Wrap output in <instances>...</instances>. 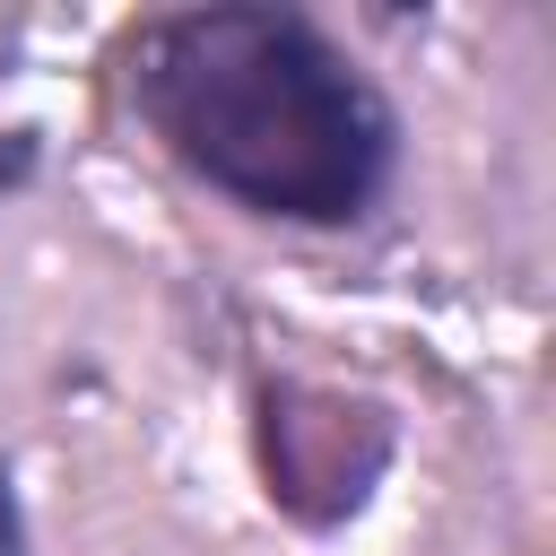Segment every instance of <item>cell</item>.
I'll return each instance as SVG.
<instances>
[{
  "instance_id": "obj_1",
  "label": "cell",
  "mask_w": 556,
  "mask_h": 556,
  "mask_svg": "<svg viewBox=\"0 0 556 556\" xmlns=\"http://www.w3.org/2000/svg\"><path fill=\"white\" fill-rule=\"evenodd\" d=\"M148 130L243 208L339 226L391 174V113L356 61L287 9H182L139 35Z\"/></svg>"
},
{
  "instance_id": "obj_3",
  "label": "cell",
  "mask_w": 556,
  "mask_h": 556,
  "mask_svg": "<svg viewBox=\"0 0 556 556\" xmlns=\"http://www.w3.org/2000/svg\"><path fill=\"white\" fill-rule=\"evenodd\" d=\"M0 556H26V530H17V495H9V469H0Z\"/></svg>"
},
{
  "instance_id": "obj_2",
  "label": "cell",
  "mask_w": 556,
  "mask_h": 556,
  "mask_svg": "<svg viewBox=\"0 0 556 556\" xmlns=\"http://www.w3.org/2000/svg\"><path fill=\"white\" fill-rule=\"evenodd\" d=\"M348 434H382L374 408L348 400H313V391H269L261 400V460H269V495L330 521L365 495V478L382 469V452H348Z\"/></svg>"
}]
</instances>
